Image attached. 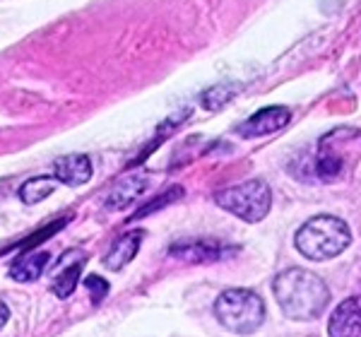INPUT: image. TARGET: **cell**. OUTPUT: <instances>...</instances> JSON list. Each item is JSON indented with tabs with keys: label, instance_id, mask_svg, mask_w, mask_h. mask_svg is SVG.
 <instances>
[{
	"label": "cell",
	"instance_id": "8",
	"mask_svg": "<svg viewBox=\"0 0 361 337\" xmlns=\"http://www.w3.org/2000/svg\"><path fill=\"white\" fill-rule=\"evenodd\" d=\"M328 337H361V296H349L333 309Z\"/></svg>",
	"mask_w": 361,
	"mask_h": 337
},
{
	"label": "cell",
	"instance_id": "14",
	"mask_svg": "<svg viewBox=\"0 0 361 337\" xmlns=\"http://www.w3.org/2000/svg\"><path fill=\"white\" fill-rule=\"evenodd\" d=\"M80 277H82V260H78L75 265L66 267V270H63L61 275L54 280L51 289H54V294L58 296V299H68V296L78 289Z\"/></svg>",
	"mask_w": 361,
	"mask_h": 337
},
{
	"label": "cell",
	"instance_id": "9",
	"mask_svg": "<svg viewBox=\"0 0 361 337\" xmlns=\"http://www.w3.org/2000/svg\"><path fill=\"white\" fill-rule=\"evenodd\" d=\"M54 176L58 183L70 188L85 185L92 178V159L87 154H66L54 161Z\"/></svg>",
	"mask_w": 361,
	"mask_h": 337
},
{
	"label": "cell",
	"instance_id": "17",
	"mask_svg": "<svg viewBox=\"0 0 361 337\" xmlns=\"http://www.w3.org/2000/svg\"><path fill=\"white\" fill-rule=\"evenodd\" d=\"M85 289L90 292L92 304H94V306H99L109 296V282L104 280L102 275H90V277H87V280H85Z\"/></svg>",
	"mask_w": 361,
	"mask_h": 337
},
{
	"label": "cell",
	"instance_id": "4",
	"mask_svg": "<svg viewBox=\"0 0 361 337\" xmlns=\"http://www.w3.org/2000/svg\"><path fill=\"white\" fill-rule=\"evenodd\" d=\"M214 202L243 222L255 224L263 222L272 210V188L263 178H248L214 193Z\"/></svg>",
	"mask_w": 361,
	"mask_h": 337
},
{
	"label": "cell",
	"instance_id": "3",
	"mask_svg": "<svg viewBox=\"0 0 361 337\" xmlns=\"http://www.w3.org/2000/svg\"><path fill=\"white\" fill-rule=\"evenodd\" d=\"M214 316L229 333L253 335L265 323V301L253 289H224L214 301Z\"/></svg>",
	"mask_w": 361,
	"mask_h": 337
},
{
	"label": "cell",
	"instance_id": "12",
	"mask_svg": "<svg viewBox=\"0 0 361 337\" xmlns=\"http://www.w3.org/2000/svg\"><path fill=\"white\" fill-rule=\"evenodd\" d=\"M243 90L241 82H236V80H222V82L207 87L205 92L200 94V106L205 109V111H222L229 102H234V97L238 92Z\"/></svg>",
	"mask_w": 361,
	"mask_h": 337
},
{
	"label": "cell",
	"instance_id": "11",
	"mask_svg": "<svg viewBox=\"0 0 361 337\" xmlns=\"http://www.w3.org/2000/svg\"><path fill=\"white\" fill-rule=\"evenodd\" d=\"M51 263V253L49 251H32V253H22L10 267V277L15 282H37L44 275L46 265Z\"/></svg>",
	"mask_w": 361,
	"mask_h": 337
},
{
	"label": "cell",
	"instance_id": "13",
	"mask_svg": "<svg viewBox=\"0 0 361 337\" xmlns=\"http://www.w3.org/2000/svg\"><path fill=\"white\" fill-rule=\"evenodd\" d=\"M56 176H34L20 188V200L25 205H37V202L46 200L56 188Z\"/></svg>",
	"mask_w": 361,
	"mask_h": 337
},
{
	"label": "cell",
	"instance_id": "15",
	"mask_svg": "<svg viewBox=\"0 0 361 337\" xmlns=\"http://www.w3.org/2000/svg\"><path fill=\"white\" fill-rule=\"evenodd\" d=\"M178 197H183V188L180 185H171L169 190H164V193H159L154 197V200H149L147 205H142L135 214H130V222H135V219H142V217H149V214L164 210L166 205H171L173 200H178Z\"/></svg>",
	"mask_w": 361,
	"mask_h": 337
},
{
	"label": "cell",
	"instance_id": "7",
	"mask_svg": "<svg viewBox=\"0 0 361 337\" xmlns=\"http://www.w3.org/2000/svg\"><path fill=\"white\" fill-rule=\"evenodd\" d=\"M289 121H292V111L287 106H265L260 111H255L253 116H248L236 128V133L241 137H265L282 130L284 125H289Z\"/></svg>",
	"mask_w": 361,
	"mask_h": 337
},
{
	"label": "cell",
	"instance_id": "6",
	"mask_svg": "<svg viewBox=\"0 0 361 337\" xmlns=\"http://www.w3.org/2000/svg\"><path fill=\"white\" fill-rule=\"evenodd\" d=\"M149 185V176L145 171H135V173H126L123 178H118L111 190H109L106 195H104L102 200V207L106 212H121L126 210V207H130L133 202L137 200L140 195L147 190Z\"/></svg>",
	"mask_w": 361,
	"mask_h": 337
},
{
	"label": "cell",
	"instance_id": "18",
	"mask_svg": "<svg viewBox=\"0 0 361 337\" xmlns=\"http://www.w3.org/2000/svg\"><path fill=\"white\" fill-rule=\"evenodd\" d=\"M0 309H3V313H0V325L5 328V323H8V318H10V306L3 301V304H0Z\"/></svg>",
	"mask_w": 361,
	"mask_h": 337
},
{
	"label": "cell",
	"instance_id": "5",
	"mask_svg": "<svg viewBox=\"0 0 361 337\" xmlns=\"http://www.w3.org/2000/svg\"><path fill=\"white\" fill-rule=\"evenodd\" d=\"M231 253H234L231 246H224L222 241H212V239H180L169 246V255L171 258L190 265L219 263V260H224Z\"/></svg>",
	"mask_w": 361,
	"mask_h": 337
},
{
	"label": "cell",
	"instance_id": "16",
	"mask_svg": "<svg viewBox=\"0 0 361 337\" xmlns=\"http://www.w3.org/2000/svg\"><path fill=\"white\" fill-rule=\"evenodd\" d=\"M66 224H68V219H56V222H51L49 226H44V229H39L34 236H29L27 241H22V243H20V248H22V251H29V253H32V248H37L42 241L51 239V236H54L58 229H63V226H66Z\"/></svg>",
	"mask_w": 361,
	"mask_h": 337
},
{
	"label": "cell",
	"instance_id": "1",
	"mask_svg": "<svg viewBox=\"0 0 361 337\" xmlns=\"http://www.w3.org/2000/svg\"><path fill=\"white\" fill-rule=\"evenodd\" d=\"M277 306L292 321H316L330 304V289L316 272L304 267L282 270L272 280Z\"/></svg>",
	"mask_w": 361,
	"mask_h": 337
},
{
	"label": "cell",
	"instance_id": "2",
	"mask_svg": "<svg viewBox=\"0 0 361 337\" xmlns=\"http://www.w3.org/2000/svg\"><path fill=\"white\" fill-rule=\"evenodd\" d=\"M352 243V229L345 219L335 214H316L306 219L294 234V246L304 258L313 263L333 260L340 253H345Z\"/></svg>",
	"mask_w": 361,
	"mask_h": 337
},
{
	"label": "cell",
	"instance_id": "10",
	"mask_svg": "<svg viewBox=\"0 0 361 337\" xmlns=\"http://www.w3.org/2000/svg\"><path fill=\"white\" fill-rule=\"evenodd\" d=\"M142 239H145L142 229H135V231H128V234H123L118 241H114L111 248H109L106 255H104V260H102L104 267H106V270H114V272L123 270L130 260H135L140 246H142Z\"/></svg>",
	"mask_w": 361,
	"mask_h": 337
}]
</instances>
